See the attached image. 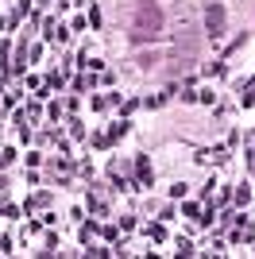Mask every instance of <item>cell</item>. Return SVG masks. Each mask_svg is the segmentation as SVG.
<instances>
[{"label": "cell", "instance_id": "cell-1", "mask_svg": "<svg viewBox=\"0 0 255 259\" xmlns=\"http://www.w3.org/2000/svg\"><path fill=\"white\" fill-rule=\"evenodd\" d=\"M132 31H136V39H151V35L159 31V8H155L151 0H139V4H136Z\"/></svg>", "mask_w": 255, "mask_h": 259}, {"label": "cell", "instance_id": "cell-2", "mask_svg": "<svg viewBox=\"0 0 255 259\" xmlns=\"http://www.w3.org/2000/svg\"><path fill=\"white\" fill-rule=\"evenodd\" d=\"M221 23H224V16H221V8L212 4L209 8V35H221Z\"/></svg>", "mask_w": 255, "mask_h": 259}]
</instances>
